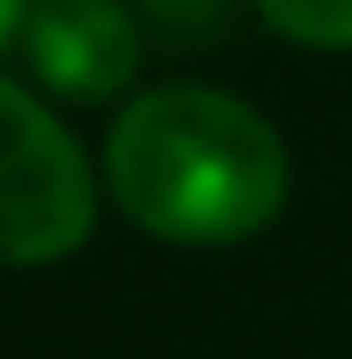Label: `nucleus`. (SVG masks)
I'll return each instance as SVG.
<instances>
[{"mask_svg":"<svg viewBox=\"0 0 352 359\" xmlns=\"http://www.w3.org/2000/svg\"><path fill=\"white\" fill-rule=\"evenodd\" d=\"M103 191L154 242L228 250L286 213L294 154L257 103L205 81H169L110 118Z\"/></svg>","mask_w":352,"mask_h":359,"instance_id":"1","label":"nucleus"},{"mask_svg":"<svg viewBox=\"0 0 352 359\" xmlns=\"http://www.w3.org/2000/svg\"><path fill=\"white\" fill-rule=\"evenodd\" d=\"M103 176L37 88L0 74V271H37L95 235Z\"/></svg>","mask_w":352,"mask_h":359,"instance_id":"2","label":"nucleus"},{"mask_svg":"<svg viewBox=\"0 0 352 359\" xmlns=\"http://www.w3.org/2000/svg\"><path fill=\"white\" fill-rule=\"evenodd\" d=\"M15 59L59 103H110L140 81L147 52H140V22L125 0H37Z\"/></svg>","mask_w":352,"mask_h":359,"instance_id":"3","label":"nucleus"},{"mask_svg":"<svg viewBox=\"0 0 352 359\" xmlns=\"http://www.w3.org/2000/svg\"><path fill=\"white\" fill-rule=\"evenodd\" d=\"M257 15L286 44L309 52H352V0H257Z\"/></svg>","mask_w":352,"mask_h":359,"instance_id":"4","label":"nucleus"},{"mask_svg":"<svg viewBox=\"0 0 352 359\" xmlns=\"http://www.w3.org/2000/svg\"><path fill=\"white\" fill-rule=\"evenodd\" d=\"M29 15H37V0H0V59H8V52H22Z\"/></svg>","mask_w":352,"mask_h":359,"instance_id":"5","label":"nucleus"}]
</instances>
